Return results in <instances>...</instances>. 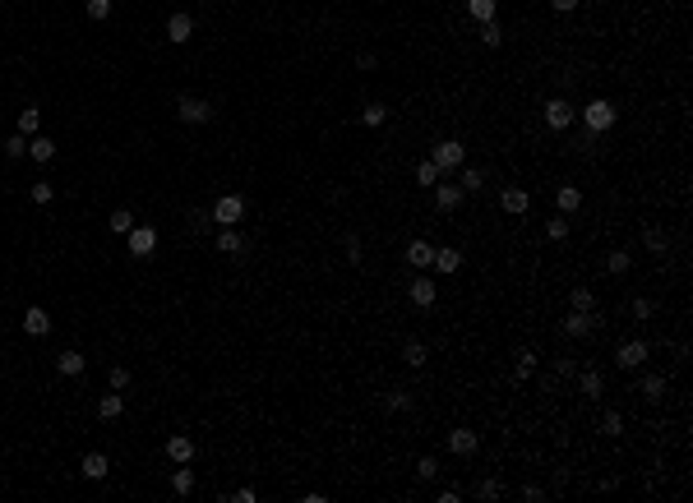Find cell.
<instances>
[{"label":"cell","instance_id":"ee69618b","mask_svg":"<svg viewBox=\"0 0 693 503\" xmlns=\"http://www.w3.org/2000/svg\"><path fill=\"white\" fill-rule=\"evenodd\" d=\"M384 407H388V411H407V407H412V397H407V393H388Z\"/></svg>","mask_w":693,"mask_h":503},{"label":"cell","instance_id":"4316f807","mask_svg":"<svg viewBox=\"0 0 693 503\" xmlns=\"http://www.w3.org/2000/svg\"><path fill=\"white\" fill-rule=\"evenodd\" d=\"M384 121H388V107H379V102H370V107L361 111V125H365V130H379Z\"/></svg>","mask_w":693,"mask_h":503},{"label":"cell","instance_id":"f5cc1de1","mask_svg":"<svg viewBox=\"0 0 693 503\" xmlns=\"http://www.w3.org/2000/svg\"><path fill=\"white\" fill-rule=\"evenodd\" d=\"M550 5L559 10V14H573V10H578V0H550Z\"/></svg>","mask_w":693,"mask_h":503},{"label":"cell","instance_id":"e575fe53","mask_svg":"<svg viewBox=\"0 0 693 503\" xmlns=\"http://www.w3.org/2000/svg\"><path fill=\"white\" fill-rule=\"evenodd\" d=\"M643 245L652 249V254H665V231L661 227H647L643 231Z\"/></svg>","mask_w":693,"mask_h":503},{"label":"cell","instance_id":"1f68e13d","mask_svg":"<svg viewBox=\"0 0 693 503\" xmlns=\"http://www.w3.org/2000/svg\"><path fill=\"white\" fill-rule=\"evenodd\" d=\"M601 434H610V439L624 434V415H619V411H601Z\"/></svg>","mask_w":693,"mask_h":503},{"label":"cell","instance_id":"8992f818","mask_svg":"<svg viewBox=\"0 0 693 503\" xmlns=\"http://www.w3.org/2000/svg\"><path fill=\"white\" fill-rule=\"evenodd\" d=\"M176 111H181L185 125H208V121H213V107H208L203 97H181V107H176Z\"/></svg>","mask_w":693,"mask_h":503},{"label":"cell","instance_id":"9a60e30c","mask_svg":"<svg viewBox=\"0 0 693 503\" xmlns=\"http://www.w3.org/2000/svg\"><path fill=\"white\" fill-rule=\"evenodd\" d=\"M554 203H559V213H578V208H583V189H578V185H559Z\"/></svg>","mask_w":693,"mask_h":503},{"label":"cell","instance_id":"3957f363","mask_svg":"<svg viewBox=\"0 0 693 503\" xmlns=\"http://www.w3.org/2000/svg\"><path fill=\"white\" fill-rule=\"evenodd\" d=\"M241 213H245V198H241V194H222L213 203V222H222V227H236Z\"/></svg>","mask_w":693,"mask_h":503},{"label":"cell","instance_id":"74e56055","mask_svg":"<svg viewBox=\"0 0 693 503\" xmlns=\"http://www.w3.org/2000/svg\"><path fill=\"white\" fill-rule=\"evenodd\" d=\"M532 374H536V356H532V351H523V356H518V374H513V383H518V379H532Z\"/></svg>","mask_w":693,"mask_h":503},{"label":"cell","instance_id":"f6af8a7d","mask_svg":"<svg viewBox=\"0 0 693 503\" xmlns=\"http://www.w3.org/2000/svg\"><path fill=\"white\" fill-rule=\"evenodd\" d=\"M51 198H56V189H51L46 181H37V185H32V203H51Z\"/></svg>","mask_w":693,"mask_h":503},{"label":"cell","instance_id":"7bdbcfd3","mask_svg":"<svg viewBox=\"0 0 693 503\" xmlns=\"http://www.w3.org/2000/svg\"><path fill=\"white\" fill-rule=\"evenodd\" d=\"M652 314H656V305H652L647 296H638V300H633V319H652Z\"/></svg>","mask_w":693,"mask_h":503},{"label":"cell","instance_id":"cb8c5ba5","mask_svg":"<svg viewBox=\"0 0 693 503\" xmlns=\"http://www.w3.org/2000/svg\"><path fill=\"white\" fill-rule=\"evenodd\" d=\"M107 471H111V462L102 458V453H88V458H83V475H88V480H102Z\"/></svg>","mask_w":693,"mask_h":503},{"label":"cell","instance_id":"d6986e66","mask_svg":"<svg viewBox=\"0 0 693 503\" xmlns=\"http://www.w3.org/2000/svg\"><path fill=\"white\" fill-rule=\"evenodd\" d=\"M28 157L32 162H51V157H56V143H51L46 134H32L28 138Z\"/></svg>","mask_w":693,"mask_h":503},{"label":"cell","instance_id":"f907efd6","mask_svg":"<svg viewBox=\"0 0 693 503\" xmlns=\"http://www.w3.org/2000/svg\"><path fill=\"white\" fill-rule=\"evenodd\" d=\"M130 379H134L130 369H111V388H116V393H121V388H130Z\"/></svg>","mask_w":693,"mask_h":503},{"label":"cell","instance_id":"8d00e7d4","mask_svg":"<svg viewBox=\"0 0 693 503\" xmlns=\"http://www.w3.org/2000/svg\"><path fill=\"white\" fill-rule=\"evenodd\" d=\"M481 42H485V46H490V51H494V46L504 42V28H499L494 19H490V23H481Z\"/></svg>","mask_w":693,"mask_h":503},{"label":"cell","instance_id":"6da1fadb","mask_svg":"<svg viewBox=\"0 0 693 503\" xmlns=\"http://www.w3.org/2000/svg\"><path fill=\"white\" fill-rule=\"evenodd\" d=\"M615 121H619V111L605 102V97H592L583 107V125L592 130V134H605V130H615Z\"/></svg>","mask_w":693,"mask_h":503},{"label":"cell","instance_id":"484cf974","mask_svg":"<svg viewBox=\"0 0 693 503\" xmlns=\"http://www.w3.org/2000/svg\"><path fill=\"white\" fill-rule=\"evenodd\" d=\"M458 185H462V194H481V185H485V176H481L476 167H462Z\"/></svg>","mask_w":693,"mask_h":503},{"label":"cell","instance_id":"c3c4849f","mask_svg":"<svg viewBox=\"0 0 693 503\" xmlns=\"http://www.w3.org/2000/svg\"><path fill=\"white\" fill-rule=\"evenodd\" d=\"M554 374H564V379H573V374H578V360H569V356H559V360H554Z\"/></svg>","mask_w":693,"mask_h":503},{"label":"cell","instance_id":"4dcf8cb0","mask_svg":"<svg viewBox=\"0 0 693 503\" xmlns=\"http://www.w3.org/2000/svg\"><path fill=\"white\" fill-rule=\"evenodd\" d=\"M629 263H633V259H629V249H610V254H605V268H610L615 277H619V273H629Z\"/></svg>","mask_w":693,"mask_h":503},{"label":"cell","instance_id":"7402d4cb","mask_svg":"<svg viewBox=\"0 0 693 503\" xmlns=\"http://www.w3.org/2000/svg\"><path fill=\"white\" fill-rule=\"evenodd\" d=\"M564 333H569V337H587V333H592V314H583V309H573L569 319H564Z\"/></svg>","mask_w":693,"mask_h":503},{"label":"cell","instance_id":"f35d334b","mask_svg":"<svg viewBox=\"0 0 693 503\" xmlns=\"http://www.w3.org/2000/svg\"><path fill=\"white\" fill-rule=\"evenodd\" d=\"M416 185H439V167H434V162H421V167H416Z\"/></svg>","mask_w":693,"mask_h":503},{"label":"cell","instance_id":"836d02e7","mask_svg":"<svg viewBox=\"0 0 693 503\" xmlns=\"http://www.w3.org/2000/svg\"><path fill=\"white\" fill-rule=\"evenodd\" d=\"M171 489H176V494H190V489H194V475H190V462H181V471L171 475Z\"/></svg>","mask_w":693,"mask_h":503},{"label":"cell","instance_id":"816d5d0a","mask_svg":"<svg viewBox=\"0 0 693 503\" xmlns=\"http://www.w3.org/2000/svg\"><path fill=\"white\" fill-rule=\"evenodd\" d=\"M190 227L203 231V227H208V213H199V208H194V213H190Z\"/></svg>","mask_w":693,"mask_h":503},{"label":"cell","instance_id":"ba28073f","mask_svg":"<svg viewBox=\"0 0 693 503\" xmlns=\"http://www.w3.org/2000/svg\"><path fill=\"white\" fill-rule=\"evenodd\" d=\"M573 116H578V111H573L564 97H550V102H545V125H550V130H569Z\"/></svg>","mask_w":693,"mask_h":503},{"label":"cell","instance_id":"ffe728a7","mask_svg":"<svg viewBox=\"0 0 693 503\" xmlns=\"http://www.w3.org/2000/svg\"><path fill=\"white\" fill-rule=\"evenodd\" d=\"M167 458L171 462H190V458H194V443L185 439V434H171V439H167Z\"/></svg>","mask_w":693,"mask_h":503},{"label":"cell","instance_id":"d590c367","mask_svg":"<svg viewBox=\"0 0 693 503\" xmlns=\"http://www.w3.org/2000/svg\"><path fill=\"white\" fill-rule=\"evenodd\" d=\"M402 360H407L412 369H421L425 365V347H421V342H407V347H402Z\"/></svg>","mask_w":693,"mask_h":503},{"label":"cell","instance_id":"603a6c76","mask_svg":"<svg viewBox=\"0 0 693 503\" xmlns=\"http://www.w3.org/2000/svg\"><path fill=\"white\" fill-rule=\"evenodd\" d=\"M121 411H125V402H121V393L111 388V393L102 397V402H97V415H102V420H116V415H121Z\"/></svg>","mask_w":693,"mask_h":503},{"label":"cell","instance_id":"52a82bcc","mask_svg":"<svg viewBox=\"0 0 693 503\" xmlns=\"http://www.w3.org/2000/svg\"><path fill=\"white\" fill-rule=\"evenodd\" d=\"M499 208H504V213H513V217H523L527 208H532V194H527L523 185H504V194H499Z\"/></svg>","mask_w":693,"mask_h":503},{"label":"cell","instance_id":"44dd1931","mask_svg":"<svg viewBox=\"0 0 693 503\" xmlns=\"http://www.w3.org/2000/svg\"><path fill=\"white\" fill-rule=\"evenodd\" d=\"M217 249H222V254H241V249H245L241 231H236V227H222V231H217Z\"/></svg>","mask_w":693,"mask_h":503},{"label":"cell","instance_id":"7c38bea8","mask_svg":"<svg viewBox=\"0 0 693 503\" xmlns=\"http://www.w3.org/2000/svg\"><path fill=\"white\" fill-rule=\"evenodd\" d=\"M190 37H194V23H190V14H171V19H167V42L185 46Z\"/></svg>","mask_w":693,"mask_h":503},{"label":"cell","instance_id":"b9f144b4","mask_svg":"<svg viewBox=\"0 0 693 503\" xmlns=\"http://www.w3.org/2000/svg\"><path fill=\"white\" fill-rule=\"evenodd\" d=\"M23 153H28V138H23V134L5 138V157H23Z\"/></svg>","mask_w":693,"mask_h":503},{"label":"cell","instance_id":"2e32d148","mask_svg":"<svg viewBox=\"0 0 693 503\" xmlns=\"http://www.w3.org/2000/svg\"><path fill=\"white\" fill-rule=\"evenodd\" d=\"M578 388H583L587 397H601V393H605V379H601V369H592V365L578 369Z\"/></svg>","mask_w":693,"mask_h":503},{"label":"cell","instance_id":"5bb4252c","mask_svg":"<svg viewBox=\"0 0 693 503\" xmlns=\"http://www.w3.org/2000/svg\"><path fill=\"white\" fill-rule=\"evenodd\" d=\"M430 268H439V273H458V268H462V249H453V245L434 249V263H430Z\"/></svg>","mask_w":693,"mask_h":503},{"label":"cell","instance_id":"9c48e42d","mask_svg":"<svg viewBox=\"0 0 693 503\" xmlns=\"http://www.w3.org/2000/svg\"><path fill=\"white\" fill-rule=\"evenodd\" d=\"M407 296H412V305H416V309H430L434 300H439V291H434L430 277H416L412 287H407Z\"/></svg>","mask_w":693,"mask_h":503},{"label":"cell","instance_id":"4fadbf2b","mask_svg":"<svg viewBox=\"0 0 693 503\" xmlns=\"http://www.w3.org/2000/svg\"><path fill=\"white\" fill-rule=\"evenodd\" d=\"M23 333H28V337H46V333H51V314H46L42 305H32L28 314H23Z\"/></svg>","mask_w":693,"mask_h":503},{"label":"cell","instance_id":"ac0fdd59","mask_svg":"<svg viewBox=\"0 0 693 503\" xmlns=\"http://www.w3.org/2000/svg\"><path fill=\"white\" fill-rule=\"evenodd\" d=\"M407 263H412V268H430V263H434V249H430L425 240H412V245H407Z\"/></svg>","mask_w":693,"mask_h":503},{"label":"cell","instance_id":"ab89813d","mask_svg":"<svg viewBox=\"0 0 693 503\" xmlns=\"http://www.w3.org/2000/svg\"><path fill=\"white\" fill-rule=\"evenodd\" d=\"M416 475H421V480H439V462L421 458V462H416Z\"/></svg>","mask_w":693,"mask_h":503},{"label":"cell","instance_id":"7a4b0ae2","mask_svg":"<svg viewBox=\"0 0 693 503\" xmlns=\"http://www.w3.org/2000/svg\"><path fill=\"white\" fill-rule=\"evenodd\" d=\"M462 157H467V148H462L458 138H444V143H434L430 162L439 167V176H448V171H458V167H462Z\"/></svg>","mask_w":693,"mask_h":503},{"label":"cell","instance_id":"60d3db41","mask_svg":"<svg viewBox=\"0 0 693 503\" xmlns=\"http://www.w3.org/2000/svg\"><path fill=\"white\" fill-rule=\"evenodd\" d=\"M545 236H550V240H569V222H564V217L545 222Z\"/></svg>","mask_w":693,"mask_h":503},{"label":"cell","instance_id":"f546056e","mask_svg":"<svg viewBox=\"0 0 693 503\" xmlns=\"http://www.w3.org/2000/svg\"><path fill=\"white\" fill-rule=\"evenodd\" d=\"M643 397H647V402H661V397H665V379H661V374H647V379H643Z\"/></svg>","mask_w":693,"mask_h":503},{"label":"cell","instance_id":"7dc6e473","mask_svg":"<svg viewBox=\"0 0 693 503\" xmlns=\"http://www.w3.org/2000/svg\"><path fill=\"white\" fill-rule=\"evenodd\" d=\"M88 19H111V0H88Z\"/></svg>","mask_w":693,"mask_h":503},{"label":"cell","instance_id":"e0dca14e","mask_svg":"<svg viewBox=\"0 0 693 503\" xmlns=\"http://www.w3.org/2000/svg\"><path fill=\"white\" fill-rule=\"evenodd\" d=\"M56 369H61L65 379H79V374H83V356H79V351H61V356H56Z\"/></svg>","mask_w":693,"mask_h":503},{"label":"cell","instance_id":"bcb514c9","mask_svg":"<svg viewBox=\"0 0 693 503\" xmlns=\"http://www.w3.org/2000/svg\"><path fill=\"white\" fill-rule=\"evenodd\" d=\"M476 494H481V499H485V503H494V499H499V494H504V485H499V480H485V485H481Z\"/></svg>","mask_w":693,"mask_h":503},{"label":"cell","instance_id":"8fae6325","mask_svg":"<svg viewBox=\"0 0 693 503\" xmlns=\"http://www.w3.org/2000/svg\"><path fill=\"white\" fill-rule=\"evenodd\" d=\"M615 360H619V369H638L647 360V342H619Z\"/></svg>","mask_w":693,"mask_h":503},{"label":"cell","instance_id":"f1b7e54d","mask_svg":"<svg viewBox=\"0 0 693 503\" xmlns=\"http://www.w3.org/2000/svg\"><path fill=\"white\" fill-rule=\"evenodd\" d=\"M111 231H116V236H130V231H134V213H130V208H116V213H111Z\"/></svg>","mask_w":693,"mask_h":503},{"label":"cell","instance_id":"5b68a950","mask_svg":"<svg viewBox=\"0 0 693 503\" xmlns=\"http://www.w3.org/2000/svg\"><path fill=\"white\" fill-rule=\"evenodd\" d=\"M125 245H130V254H134V259H148V254L157 249V231L153 227H134L130 236H125Z\"/></svg>","mask_w":693,"mask_h":503},{"label":"cell","instance_id":"30bf717a","mask_svg":"<svg viewBox=\"0 0 693 503\" xmlns=\"http://www.w3.org/2000/svg\"><path fill=\"white\" fill-rule=\"evenodd\" d=\"M462 198H467V194H462V185H434V203H439V213H458V208H462Z\"/></svg>","mask_w":693,"mask_h":503},{"label":"cell","instance_id":"83f0119b","mask_svg":"<svg viewBox=\"0 0 693 503\" xmlns=\"http://www.w3.org/2000/svg\"><path fill=\"white\" fill-rule=\"evenodd\" d=\"M467 14L476 19V23H490L494 19V0H467Z\"/></svg>","mask_w":693,"mask_h":503},{"label":"cell","instance_id":"681fc988","mask_svg":"<svg viewBox=\"0 0 693 503\" xmlns=\"http://www.w3.org/2000/svg\"><path fill=\"white\" fill-rule=\"evenodd\" d=\"M342 249H347V263H361V240H356V236H347Z\"/></svg>","mask_w":693,"mask_h":503},{"label":"cell","instance_id":"d4e9b609","mask_svg":"<svg viewBox=\"0 0 693 503\" xmlns=\"http://www.w3.org/2000/svg\"><path fill=\"white\" fill-rule=\"evenodd\" d=\"M37 125H42V111H37V107L19 111V134H23V138H32V134H37Z\"/></svg>","mask_w":693,"mask_h":503},{"label":"cell","instance_id":"277c9868","mask_svg":"<svg viewBox=\"0 0 693 503\" xmlns=\"http://www.w3.org/2000/svg\"><path fill=\"white\" fill-rule=\"evenodd\" d=\"M481 448V439H476V429H467V425H458V429H448V453L453 458H472Z\"/></svg>","mask_w":693,"mask_h":503},{"label":"cell","instance_id":"d6a6232c","mask_svg":"<svg viewBox=\"0 0 693 503\" xmlns=\"http://www.w3.org/2000/svg\"><path fill=\"white\" fill-rule=\"evenodd\" d=\"M569 300H573V309H583V314H592V309H596V296H592V291H587V287L569 291Z\"/></svg>","mask_w":693,"mask_h":503}]
</instances>
